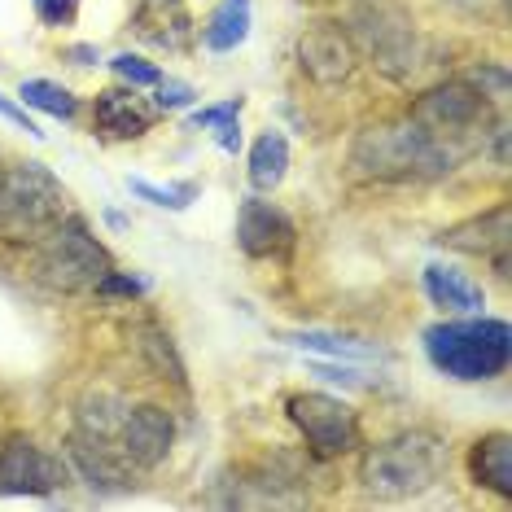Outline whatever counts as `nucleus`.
<instances>
[{"label":"nucleus","mask_w":512,"mask_h":512,"mask_svg":"<svg viewBox=\"0 0 512 512\" xmlns=\"http://www.w3.org/2000/svg\"><path fill=\"white\" fill-rule=\"evenodd\" d=\"M351 162L368 180H438L447 171H456V158L412 119L359 132Z\"/></svg>","instance_id":"nucleus-1"},{"label":"nucleus","mask_w":512,"mask_h":512,"mask_svg":"<svg viewBox=\"0 0 512 512\" xmlns=\"http://www.w3.org/2000/svg\"><path fill=\"white\" fill-rule=\"evenodd\" d=\"M442 469H447V442L429 429H412L368 447L359 460V482L372 499H412L425 495Z\"/></svg>","instance_id":"nucleus-2"},{"label":"nucleus","mask_w":512,"mask_h":512,"mask_svg":"<svg viewBox=\"0 0 512 512\" xmlns=\"http://www.w3.org/2000/svg\"><path fill=\"white\" fill-rule=\"evenodd\" d=\"M425 351L438 372L456 381H491L512 359V329L504 320H451L425 333Z\"/></svg>","instance_id":"nucleus-3"},{"label":"nucleus","mask_w":512,"mask_h":512,"mask_svg":"<svg viewBox=\"0 0 512 512\" xmlns=\"http://www.w3.org/2000/svg\"><path fill=\"white\" fill-rule=\"evenodd\" d=\"M62 184L44 162H18L0 184V237L40 241L62 219Z\"/></svg>","instance_id":"nucleus-4"},{"label":"nucleus","mask_w":512,"mask_h":512,"mask_svg":"<svg viewBox=\"0 0 512 512\" xmlns=\"http://www.w3.org/2000/svg\"><path fill=\"white\" fill-rule=\"evenodd\" d=\"M36 272L49 289L79 294V289H97L101 276L114 272V263H110V250L92 237V228L84 219H57L40 237Z\"/></svg>","instance_id":"nucleus-5"},{"label":"nucleus","mask_w":512,"mask_h":512,"mask_svg":"<svg viewBox=\"0 0 512 512\" xmlns=\"http://www.w3.org/2000/svg\"><path fill=\"white\" fill-rule=\"evenodd\" d=\"M486 114H491L486 110V97L473 84H442V88H429L425 97H416V106L407 119L416 127H425V132L460 162L464 154L482 149Z\"/></svg>","instance_id":"nucleus-6"},{"label":"nucleus","mask_w":512,"mask_h":512,"mask_svg":"<svg viewBox=\"0 0 512 512\" xmlns=\"http://www.w3.org/2000/svg\"><path fill=\"white\" fill-rule=\"evenodd\" d=\"M285 412H289V421L302 429L311 456L333 460L355 447V416L342 399H329V394H294V399L285 403Z\"/></svg>","instance_id":"nucleus-7"},{"label":"nucleus","mask_w":512,"mask_h":512,"mask_svg":"<svg viewBox=\"0 0 512 512\" xmlns=\"http://www.w3.org/2000/svg\"><path fill=\"white\" fill-rule=\"evenodd\" d=\"M359 22H364L359 27L364 49L390 79H412L421 71V36L399 9H377V14L368 9V14H359Z\"/></svg>","instance_id":"nucleus-8"},{"label":"nucleus","mask_w":512,"mask_h":512,"mask_svg":"<svg viewBox=\"0 0 512 512\" xmlns=\"http://www.w3.org/2000/svg\"><path fill=\"white\" fill-rule=\"evenodd\" d=\"M71 482V464L40 451L31 438H9L0 447V495H53Z\"/></svg>","instance_id":"nucleus-9"},{"label":"nucleus","mask_w":512,"mask_h":512,"mask_svg":"<svg viewBox=\"0 0 512 512\" xmlns=\"http://www.w3.org/2000/svg\"><path fill=\"white\" fill-rule=\"evenodd\" d=\"M355 44L346 36L342 27H333V22H316V27L302 31L298 40V66L302 75H311L316 84L333 88V84H346V79L355 75Z\"/></svg>","instance_id":"nucleus-10"},{"label":"nucleus","mask_w":512,"mask_h":512,"mask_svg":"<svg viewBox=\"0 0 512 512\" xmlns=\"http://www.w3.org/2000/svg\"><path fill=\"white\" fill-rule=\"evenodd\" d=\"M66 460H71V469L101 495H123V491L136 486V473H132L136 464L127 460L123 447H114V442L75 434L71 442H66Z\"/></svg>","instance_id":"nucleus-11"},{"label":"nucleus","mask_w":512,"mask_h":512,"mask_svg":"<svg viewBox=\"0 0 512 512\" xmlns=\"http://www.w3.org/2000/svg\"><path fill=\"white\" fill-rule=\"evenodd\" d=\"M171 442H176V425H171V416L162 412V407H154V403L127 407L123 429H119V447L136 469H158V464L167 460Z\"/></svg>","instance_id":"nucleus-12"},{"label":"nucleus","mask_w":512,"mask_h":512,"mask_svg":"<svg viewBox=\"0 0 512 512\" xmlns=\"http://www.w3.org/2000/svg\"><path fill=\"white\" fill-rule=\"evenodd\" d=\"M237 246L250 254V259H285L294 250V224H289L285 211H276L272 202H241L237 211Z\"/></svg>","instance_id":"nucleus-13"},{"label":"nucleus","mask_w":512,"mask_h":512,"mask_svg":"<svg viewBox=\"0 0 512 512\" xmlns=\"http://www.w3.org/2000/svg\"><path fill=\"white\" fill-rule=\"evenodd\" d=\"M442 246L464 250V254H482V259H495V272L508 276V241H512V215L508 206H495L491 215H477L469 224H456L442 232Z\"/></svg>","instance_id":"nucleus-14"},{"label":"nucleus","mask_w":512,"mask_h":512,"mask_svg":"<svg viewBox=\"0 0 512 512\" xmlns=\"http://www.w3.org/2000/svg\"><path fill=\"white\" fill-rule=\"evenodd\" d=\"M97 127L110 136H119V141H136V136L149 132V123H154V114H149L141 101H136V92H123V88H106L97 92Z\"/></svg>","instance_id":"nucleus-15"},{"label":"nucleus","mask_w":512,"mask_h":512,"mask_svg":"<svg viewBox=\"0 0 512 512\" xmlns=\"http://www.w3.org/2000/svg\"><path fill=\"white\" fill-rule=\"evenodd\" d=\"M425 294L434 298V307L451 311V316H469V311H482V285H473L464 272H456V267H425Z\"/></svg>","instance_id":"nucleus-16"},{"label":"nucleus","mask_w":512,"mask_h":512,"mask_svg":"<svg viewBox=\"0 0 512 512\" xmlns=\"http://www.w3.org/2000/svg\"><path fill=\"white\" fill-rule=\"evenodd\" d=\"M136 27H141L145 40H154L158 49H184L193 36V22L180 9V0H145L141 14H136Z\"/></svg>","instance_id":"nucleus-17"},{"label":"nucleus","mask_w":512,"mask_h":512,"mask_svg":"<svg viewBox=\"0 0 512 512\" xmlns=\"http://www.w3.org/2000/svg\"><path fill=\"white\" fill-rule=\"evenodd\" d=\"M473 477L482 486H491L495 495L512 499V438L508 434H486L473 442Z\"/></svg>","instance_id":"nucleus-18"},{"label":"nucleus","mask_w":512,"mask_h":512,"mask_svg":"<svg viewBox=\"0 0 512 512\" xmlns=\"http://www.w3.org/2000/svg\"><path fill=\"white\" fill-rule=\"evenodd\" d=\"M246 36H250V0H224L206 22L202 44L211 53H228L237 44H246Z\"/></svg>","instance_id":"nucleus-19"},{"label":"nucleus","mask_w":512,"mask_h":512,"mask_svg":"<svg viewBox=\"0 0 512 512\" xmlns=\"http://www.w3.org/2000/svg\"><path fill=\"white\" fill-rule=\"evenodd\" d=\"M289 171V141L281 132H263L250 149V184L259 193H272Z\"/></svg>","instance_id":"nucleus-20"},{"label":"nucleus","mask_w":512,"mask_h":512,"mask_svg":"<svg viewBox=\"0 0 512 512\" xmlns=\"http://www.w3.org/2000/svg\"><path fill=\"white\" fill-rule=\"evenodd\" d=\"M123 416H127V403L119 394H88L84 403H79V434L88 438H101V442H119V429H123Z\"/></svg>","instance_id":"nucleus-21"},{"label":"nucleus","mask_w":512,"mask_h":512,"mask_svg":"<svg viewBox=\"0 0 512 512\" xmlns=\"http://www.w3.org/2000/svg\"><path fill=\"white\" fill-rule=\"evenodd\" d=\"M136 351H141L149 364H154L162 377H171L176 386H184V364H180V355H176V346H171V337L158 329V324H136Z\"/></svg>","instance_id":"nucleus-22"},{"label":"nucleus","mask_w":512,"mask_h":512,"mask_svg":"<svg viewBox=\"0 0 512 512\" xmlns=\"http://www.w3.org/2000/svg\"><path fill=\"white\" fill-rule=\"evenodd\" d=\"M18 97L27 101V106L53 114V119H71V114L79 110V101L71 97V92H66L62 84H49V79H22Z\"/></svg>","instance_id":"nucleus-23"},{"label":"nucleus","mask_w":512,"mask_h":512,"mask_svg":"<svg viewBox=\"0 0 512 512\" xmlns=\"http://www.w3.org/2000/svg\"><path fill=\"white\" fill-rule=\"evenodd\" d=\"M289 346H302V351H320V355H337V359H364L372 355V346L355 342V337H337V333H289Z\"/></svg>","instance_id":"nucleus-24"},{"label":"nucleus","mask_w":512,"mask_h":512,"mask_svg":"<svg viewBox=\"0 0 512 512\" xmlns=\"http://www.w3.org/2000/svg\"><path fill=\"white\" fill-rule=\"evenodd\" d=\"M127 184H132L136 197L162 206V211H184V206H193V197H197V184H171V189H158V184H149V180H127Z\"/></svg>","instance_id":"nucleus-25"},{"label":"nucleus","mask_w":512,"mask_h":512,"mask_svg":"<svg viewBox=\"0 0 512 512\" xmlns=\"http://www.w3.org/2000/svg\"><path fill=\"white\" fill-rule=\"evenodd\" d=\"M110 66L127 79V84H141V88H154L158 79H162V71H158L154 62H145V57H132V53H119Z\"/></svg>","instance_id":"nucleus-26"},{"label":"nucleus","mask_w":512,"mask_h":512,"mask_svg":"<svg viewBox=\"0 0 512 512\" xmlns=\"http://www.w3.org/2000/svg\"><path fill=\"white\" fill-rule=\"evenodd\" d=\"M97 294H106V298H136V294H145V281L123 276V272H106L97 281Z\"/></svg>","instance_id":"nucleus-27"},{"label":"nucleus","mask_w":512,"mask_h":512,"mask_svg":"<svg viewBox=\"0 0 512 512\" xmlns=\"http://www.w3.org/2000/svg\"><path fill=\"white\" fill-rule=\"evenodd\" d=\"M232 119H241V97H232L224 101V106H206V110H197L189 127H219V123H232Z\"/></svg>","instance_id":"nucleus-28"},{"label":"nucleus","mask_w":512,"mask_h":512,"mask_svg":"<svg viewBox=\"0 0 512 512\" xmlns=\"http://www.w3.org/2000/svg\"><path fill=\"white\" fill-rule=\"evenodd\" d=\"M158 106L162 110H180V106H189L193 101V88L189 84H180V79H158Z\"/></svg>","instance_id":"nucleus-29"},{"label":"nucleus","mask_w":512,"mask_h":512,"mask_svg":"<svg viewBox=\"0 0 512 512\" xmlns=\"http://www.w3.org/2000/svg\"><path fill=\"white\" fill-rule=\"evenodd\" d=\"M36 14L49 22V27H62V22L75 18V0H36Z\"/></svg>","instance_id":"nucleus-30"},{"label":"nucleus","mask_w":512,"mask_h":512,"mask_svg":"<svg viewBox=\"0 0 512 512\" xmlns=\"http://www.w3.org/2000/svg\"><path fill=\"white\" fill-rule=\"evenodd\" d=\"M0 119L18 123V127H22V132H31V136H36V141H40V136H44V132H40V127H36V123H31V119H27V114H22V110L14 106V101H5V97H0Z\"/></svg>","instance_id":"nucleus-31"},{"label":"nucleus","mask_w":512,"mask_h":512,"mask_svg":"<svg viewBox=\"0 0 512 512\" xmlns=\"http://www.w3.org/2000/svg\"><path fill=\"white\" fill-rule=\"evenodd\" d=\"M215 132H219V149L237 154V145H241V127H237V119H232V123H219Z\"/></svg>","instance_id":"nucleus-32"},{"label":"nucleus","mask_w":512,"mask_h":512,"mask_svg":"<svg viewBox=\"0 0 512 512\" xmlns=\"http://www.w3.org/2000/svg\"><path fill=\"white\" fill-rule=\"evenodd\" d=\"M71 57H79V62H92V57H97V53H92V49H84V44H79V49H71Z\"/></svg>","instance_id":"nucleus-33"},{"label":"nucleus","mask_w":512,"mask_h":512,"mask_svg":"<svg viewBox=\"0 0 512 512\" xmlns=\"http://www.w3.org/2000/svg\"><path fill=\"white\" fill-rule=\"evenodd\" d=\"M451 5H456V9H477L482 0H451Z\"/></svg>","instance_id":"nucleus-34"},{"label":"nucleus","mask_w":512,"mask_h":512,"mask_svg":"<svg viewBox=\"0 0 512 512\" xmlns=\"http://www.w3.org/2000/svg\"><path fill=\"white\" fill-rule=\"evenodd\" d=\"M0 184H5V167H0Z\"/></svg>","instance_id":"nucleus-35"}]
</instances>
